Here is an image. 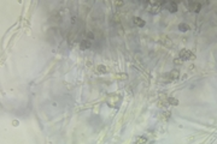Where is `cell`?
<instances>
[{
	"mask_svg": "<svg viewBox=\"0 0 217 144\" xmlns=\"http://www.w3.org/2000/svg\"><path fill=\"white\" fill-rule=\"evenodd\" d=\"M133 22H134V24L135 25H138V27H140V28H142V27H145V21L144 19H141L140 17H134L133 18Z\"/></svg>",
	"mask_w": 217,
	"mask_h": 144,
	"instance_id": "obj_7",
	"label": "cell"
},
{
	"mask_svg": "<svg viewBox=\"0 0 217 144\" xmlns=\"http://www.w3.org/2000/svg\"><path fill=\"white\" fill-rule=\"evenodd\" d=\"M117 78H120V79H126V78H127V74L122 73V74H120V76H117Z\"/></svg>",
	"mask_w": 217,
	"mask_h": 144,
	"instance_id": "obj_15",
	"label": "cell"
},
{
	"mask_svg": "<svg viewBox=\"0 0 217 144\" xmlns=\"http://www.w3.org/2000/svg\"><path fill=\"white\" fill-rule=\"evenodd\" d=\"M170 115H171V113H170V112H163L162 113V118H163V120H169L170 119Z\"/></svg>",
	"mask_w": 217,
	"mask_h": 144,
	"instance_id": "obj_12",
	"label": "cell"
},
{
	"mask_svg": "<svg viewBox=\"0 0 217 144\" xmlns=\"http://www.w3.org/2000/svg\"><path fill=\"white\" fill-rule=\"evenodd\" d=\"M174 64H175V65H180V64H182V60H181L180 58H179V59H175V60H174Z\"/></svg>",
	"mask_w": 217,
	"mask_h": 144,
	"instance_id": "obj_14",
	"label": "cell"
},
{
	"mask_svg": "<svg viewBox=\"0 0 217 144\" xmlns=\"http://www.w3.org/2000/svg\"><path fill=\"white\" fill-rule=\"evenodd\" d=\"M168 102L170 103V105H173V106H177L179 105V100H176L175 97H168Z\"/></svg>",
	"mask_w": 217,
	"mask_h": 144,
	"instance_id": "obj_11",
	"label": "cell"
},
{
	"mask_svg": "<svg viewBox=\"0 0 217 144\" xmlns=\"http://www.w3.org/2000/svg\"><path fill=\"white\" fill-rule=\"evenodd\" d=\"M97 72L98 73H106L107 72V68L105 67L104 65H98L97 66Z\"/></svg>",
	"mask_w": 217,
	"mask_h": 144,
	"instance_id": "obj_9",
	"label": "cell"
},
{
	"mask_svg": "<svg viewBox=\"0 0 217 144\" xmlns=\"http://www.w3.org/2000/svg\"><path fill=\"white\" fill-rule=\"evenodd\" d=\"M146 143H147V138H146L145 136L139 137L136 139V142H135V144H146Z\"/></svg>",
	"mask_w": 217,
	"mask_h": 144,
	"instance_id": "obj_10",
	"label": "cell"
},
{
	"mask_svg": "<svg viewBox=\"0 0 217 144\" xmlns=\"http://www.w3.org/2000/svg\"><path fill=\"white\" fill-rule=\"evenodd\" d=\"M91 46H92V43H91V41L89 40H86V38H83V40H81V42H80V48L81 49H88V48H91Z\"/></svg>",
	"mask_w": 217,
	"mask_h": 144,
	"instance_id": "obj_6",
	"label": "cell"
},
{
	"mask_svg": "<svg viewBox=\"0 0 217 144\" xmlns=\"http://www.w3.org/2000/svg\"><path fill=\"white\" fill-rule=\"evenodd\" d=\"M163 77L165 78L167 80H170V82H171V80H176V79L180 77V71L175 68V70L170 71V72H168V73H165V74H163Z\"/></svg>",
	"mask_w": 217,
	"mask_h": 144,
	"instance_id": "obj_3",
	"label": "cell"
},
{
	"mask_svg": "<svg viewBox=\"0 0 217 144\" xmlns=\"http://www.w3.org/2000/svg\"><path fill=\"white\" fill-rule=\"evenodd\" d=\"M85 36H86V40H93L94 38V34H93L92 31H87L85 34Z\"/></svg>",
	"mask_w": 217,
	"mask_h": 144,
	"instance_id": "obj_13",
	"label": "cell"
},
{
	"mask_svg": "<svg viewBox=\"0 0 217 144\" xmlns=\"http://www.w3.org/2000/svg\"><path fill=\"white\" fill-rule=\"evenodd\" d=\"M180 59L182 61L193 60V59H196V55L193 54V52H191L189 49H182V50H180Z\"/></svg>",
	"mask_w": 217,
	"mask_h": 144,
	"instance_id": "obj_2",
	"label": "cell"
},
{
	"mask_svg": "<svg viewBox=\"0 0 217 144\" xmlns=\"http://www.w3.org/2000/svg\"><path fill=\"white\" fill-rule=\"evenodd\" d=\"M164 6L167 7V10L169 12L171 13H175L177 11V4L174 3V1H169V3H164Z\"/></svg>",
	"mask_w": 217,
	"mask_h": 144,
	"instance_id": "obj_5",
	"label": "cell"
},
{
	"mask_svg": "<svg viewBox=\"0 0 217 144\" xmlns=\"http://www.w3.org/2000/svg\"><path fill=\"white\" fill-rule=\"evenodd\" d=\"M121 101H122V97L120 94H116V93H112V94H109L107 97H106V103L107 106L112 107V108H117L120 105H121Z\"/></svg>",
	"mask_w": 217,
	"mask_h": 144,
	"instance_id": "obj_1",
	"label": "cell"
},
{
	"mask_svg": "<svg viewBox=\"0 0 217 144\" xmlns=\"http://www.w3.org/2000/svg\"><path fill=\"white\" fill-rule=\"evenodd\" d=\"M187 5H188L189 10L193 11V12H199V11L202 10V4H200V3L191 1V3H187Z\"/></svg>",
	"mask_w": 217,
	"mask_h": 144,
	"instance_id": "obj_4",
	"label": "cell"
},
{
	"mask_svg": "<svg viewBox=\"0 0 217 144\" xmlns=\"http://www.w3.org/2000/svg\"><path fill=\"white\" fill-rule=\"evenodd\" d=\"M177 28L180 29L181 31H183V33H185V31H188L189 29H191V28H189V25H188V24H186V23H181V24H179V27H177Z\"/></svg>",
	"mask_w": 217,
	"mask_h": 144,
	"instance_id": "obj_8",
	"label": "cell"
}]
</instances>
